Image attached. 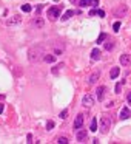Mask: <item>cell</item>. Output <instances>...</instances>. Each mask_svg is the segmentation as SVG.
I'll list each match as a JSON object with an SVG mask.
<instances>
[{
    "mask_svg": "<svg viewBox=\"0 0 131 144\" xmlns=\"http://www.w3.org/2000/svg\"><path fill=\"white\" fill-rule=\"evenodd\" d=\"M20 22H22V17L19 14H14L11 19L6 20V25H15V23H20Z\"/></svg>",
    "mask_w": 131,
    "mask_h": 144,
    "instance_id": "cell-7",
    "label": "cell"
},
{
    "mask_svg": "<svg viewBox=\"0 0 131 144\" xmlns=\"http://www.w3.org/2000/svg\"><path fill=\"white\" fill-rule=\"evenodd\" d=\"M125 82V81H122V82H119L117 85H116V93H120V90H122V84Z\"/></svg>",
    "mask_w": 131,
    "mask_h": 144,
    "instance_id": "cell-28",
    "label": "cell"
},
{
    "mask_svg": "<svg viewBox=\"0 0 131 144\" xmlns=\"http://www.w3.org/2000/svg\"><path fill=\"white\" fill-rule=\"evenodd\" d=\"M57 143H59V144H68L70 141H68L66 136H59V138H57Z\"/></svg>",
    "mask_w": 131,
    "mask_h": 144,
    "instance_id": "cell-21",
    "label": "cell"
},
{
    "mask_svg": "<svg viewBox=\"0 0 131 144\" xmlns=\"http://www.w3.org/2000/svg\"><path fill=\"white\" fill-rule=\"evenodd\" d=\"M83 116H85L83 113H79L77 116H76V119H74V125H73V127L76 129V130H79L83 125Z\"/></svg>",
    "mask_w": 131,
    "mask_h": 144,
    "instance_id": "cell-4",
    "label": "cell"
},
{
    "mask_svg": "<svg viewBox=\"0 0 131 144\" xmlns=\"http://www.w3.org/2000/svg\"><path fill=\"white\" fill-rule=\"evenodd\" d=\"M91 6L97 8V6H99V0H93V3H91Z\"/></svg>",
    "mask_w": 131,
    "mask_h": 144,
    "instance_id": "cell-30",
    "label": "cell"
},
{
    "mask_svg": "<svg viewBox=\"0 0 131 144\" xmlns=\"http://www.w3.org/2000/svg\"><path fill=\"white\" fill-rule=\"evenodd\" d=\"M125 13H127V6H125V5H120V8L116 11V16L119 17V16H122V14H125Z\"/></svg>",
    "mask_w": 131,
    "mask_h": 144,
    "instance_id": "cell-19",
    "label": "cell"
},
{
    "mask_svg": "<svg viewBox=\"0 0 131 144\" xmlns=\"http://www.w3.org/2000/svg\"><path fill=\"white\" fill-rule=\"evenodd\" d=\"M46 16H48L49 20H57L59 17H60V8L59 6H51V8H48Z\"/></svg>",
    "mask_w": 131,
    "mask_h": 144,
    "instance_id": "cell-3",
    "label": "cell"
},
{
    "mask_svg": "<svg viewBox=\"0 0 131 144\" xmlns=\"http://www.w3.org/2000/svg\"><path fill=\"white\" fill-rule=\"evenodd\" d=\"M87 138H88V132L87 130H80V129H79L77 130V133H76V140L79 141V143H83L85 140H87Z\"/></svg>",
    "mask_w": 131,
    "mask_h": 144,
    "instance_id": "cell-5",
    "label": "cell"
},
{
    "mask_svg": "<svg viewBox=\"0 0 131 144\" xmlns=\"http://www.w3.org/2000/svg\"><path fill=\"white\" fill-rule=\"evenodd\" d=\"M119 30H120V22H114V25H113V31L117 33Z\"/></svg>",
    "mask_w": 131,
    "mask_h": 144,
    "instance_id": "cell-25",
    "label": "cell"
},
{
    "mask_svg": "<svg viewBox=\"0 0 131 144\" xmlns=\"http://www.w3.org/2000/svg\"><path fill=\"white\" fill-rule=\"evenodd\" d=\"M53 127H54V121H48L46 123V130H53Z\"/></svg>",
    "mask_w": 131,
    "mask_h": 144,
    "instance_id": "cell-27",
    "label": "cell"
},
{
    "mask_svg": "<svg viewBox=\"0 0 131 144\" xmlns=\"http://www.w3.org/2000/svg\"><path fill=\"white\" fill-rule=\"evenodd\" d=\"M32 25H34V26H37V28H43V20H42V19H40V17H39V16H37V17H36V19H34V20H32Z\"/></svg>",
    "mask_w": 131,
    "mask_h": 144,
    "instance_id": "cell-15",
    "label": "cell"
},
{
    "mask_svg": "<svg viewBox=\"0 0 131 144\" xmlns=\"http://www.w3.org/2000/svg\"><path fill=\"white\" fill-rule=\"evenodd\" d=\"M128 118H131V110L128 107H123L120 110V119H128Z\"/></svg>",
    "mask_w": 131,
    "mask_h": 144,
    "instance_id": "cell-10",
    "label": "cell"
},
{
    "mask_svg": "<svg viewBox=\"0 0 131 144\" xmlns=\"http://www.w3.org/2000/svg\"><path fill=\"white\" fill-rule=\"evenodd\" d=\"M59 116H60V119H65V118L68 116V108H65V110H62Z\"/></svg>",
    "mask_w": 131,
    "mask_h": 144,
    "instance_id": "cell-26",
    "label": "cell"
},
{
    "mask_svg": "<svg viewBox=\"0 0 131 144\" xmlns=\"http://www.w3.org/2000/svg\"><path fill=\"white\" fill-rule=\"evenodd\" d=\"M119 73H120L119 67H113V70L110 71V78H111V79H116V78L119 76Z\"/></svg>",
    "mask_w": 131,
    "mask_h": 144,
    "instance_id": "cell-13",
    "label": "cell"
},
{
    "mask_svg": "<svg viewBox=\"0 0 131 144\" xmlns=\"http://www.w3.org/2000/svg\"><path fill=\"white\" fill-rule=\"evenodd\" d=\"M60 68H63V64H57V65H56V67L53 68V73H54V74H57Z\"/></svg>",
    "mask_w": 131,
    "mask_h": 144,
    "instance_id": "cell-24",
    "label": "cell"
},
{
    "mask_svg": "<svg viewBox=\"0 0 131 144\" xmlns=\"http://www.w3.org/2000/svg\"><path fill=\"white\" fill-rule=\"evenodd\" d=\"M105 91H106V87H97V90H96V98H97L99 101H102L103 96H105Z\"/></svg>",
    "mask_w": 131,
    "mask_h": 144,
    "instance_id": "cell-9",
    "label": "cell"
},
{
    "mask_svg": "<svg viewBox=\"0 0 131 144\" xmlns=\"http://www.w3.org/2000/svg\"><path fill=\"white\" fill-rule=\"evenodd\" d=\"M103 47H105L106 51H111L114 48V40H106V42H103Z\"/></svg>",
    "mask_w": 131,
    "mask_h": 144,
    "instance_id": "cell-14",
    "label": "cell"
},
{
    "mask_svg": "<svg viewBox=\"0 0 131 144\" xmlns=\"http://www.w3.org/2000/svg\"><path fill=\"white\" fill-rule=\"evenodd\" d=\"M82 104L85 105V107H91L94 104V98L91 96V95H85L83 98H82Z\"/></svg>",
    "mask_w": 131,
    "mask_h": 144,
    "instance_id": "cell-6",
    "label": "cell"
},
{
    "mask_svg": "<svg viewBox=\"0 0 131 144\" xmlns=\"http://www.w3.org/2000/svg\"><path fill=\"white\" fill-rule=\"evenodd\" d=\"M103 40H106V34L102 33L100 36H99V39H97V43H103Z\"/></svg>",
    "mask_w": 131,
    "mask_h": 144,
    "instance_id": "cell-23",
    "label": "cell"
},
{
    "mask_svg": "<svg viewBox=\"0 0 131 144\" xmlns=\"http://www.w3.org/2000/svg\"><path fill=\"white\" fill-rule=\"evenodd\" d=\"M43 56H45V50H43L42 45H34V47H31L29 51H28V59H29L32 64L42 61Z\"/></svg>",
    "mask_w": 131,
    "mask_h": 144,
    "instance_id": "cell-1",
    "label": "cell"
},
{
    "mask_svg": "<svg viewBox=\"0 0 131 144\" xmlns=\"http://www.w3.org/2000/svg\"><path fill=\"white\" fill-rule=\"evenodd\" d=\"M93 0H80V6L82 8H87V6H91Z\"/></svg>",
    "mask_w": 131,
    "mask_h": 144,
    "instance_id": "cell-20",
    "label": "cell"
},
{
    "mask_svg": "<svg viewBox=\"0 0 131 144\" xmlns=\"http://www.w3.org/2000/svg\"><path fill=\"white\" fill-rule=\"evenodd\" d=\"M100 56H102V53H100L99 48H94L93 51H91V59H93V61H99Z\"/></svg>",
    "mask_w": 131,
    "mask_h": 144,
    "instance_id": "cell-12",
    "label": "cell"
},
{
    "mask_svg": "<svg viewBox=\"0 0 131 144\" xmlns=\"http://www.w3.org/2000/svg\"><path fill=\"white\" fill-rule=\"evenodd\" d=\"M99 78H100V71H94V73L89 76V79H88V84H96Z\"/></svg>",
    "mask_w": 131,
    "mask_h": 144,
    "instance_id": "cell-11",
    "label": "cell"
},
{
    "mask_svg": "<svg viewBox=\"0 0 131 144\" xmlns=\"http://www.w3.org/2000/svg\"><path fill=\"white\" fill-rule=\"evenodd\" d=\"M40 11H42V5H39V6L36 8V13H37V16H39V14H40Z\"/></svg>",
    "mask_w": 131,
    "mask_h": 144,
    "instance_id": "cell-32",
    "label": "cell"
},
{
    "mask_svg": "<svg viewBox=\"0 0 131 144\" xmlns=\"http://www.w3.org/2000/svg\"><path fill=\"white\" fill-rule=\"evenodd\" d=\"M43 61L48 62V64H53V62L56 61V57H54L53 54H45V56H43Z\"/></svg>",
    "mask_w": 131,
    "mask_h": 144,
    "instance_id": "cell-17",
    "label": "cell"
},
{
    "mask_svg": "<svg viewBox=\"0 0 131 144\" xmlns=\"http://www.w3.org/2000/svg\"><path fill=\"white\" fill-rule=\"evenodd\" d=\"M91 132H97V118H93V121H91V125H89Z\"/></svg>",
    "mask_w": 131,
    "mask_h": 144,
    "instance_id": "cell-18",
    "label": "cell"
},
{
    "mask_svg": "<svg viewBox=\"0 0 131 144\" xmlns=\"http://www.w3.org/2000/svg\"><path fill=\"white\" fill-rule=\"evenodd\" d=\"M3 110H5V104H0V113H3Z\"/></svg>",
    "mask_w": 131,
    "mask_h": 144,
    "instance_id": "cell-34",
    "label": "cell"
},
{
    "mask_svg": "<svg viewBox=\"0 0 131 144\" xmlns=\"http://www.w3.org/2000/svg\"><path fill=\"white\" fill-rule=\"evenodd\" d=\"M120 64H122L123 67L131 65V56H130V54H122V56H120Z\"/></svg>",
    "mask_w": 131,
    "mask_h": 144,
    "instance_id": "cell-8",
    "label": "cell"
},
{
    "mask_svg": "<svg viewBox=\"0 0 131 144\" xmlns=\"http://www.w3.org/2000/svg\"><path fill=\"white\" fill-rule=\"evenodd\" d=\"M74 16V9H68L65 14H62V20H68L70 17H73Z\"/></svg>",
    "mask_w": 131,
    "mask_h": 144,
    "instance_id": "cell-16",
    "label": "cell"
},
{
    "mask_svg": "<svg viewBox=\"0 0 131 144\" xmlns=\"http://www.w3.org/2000/svg\"><path fill=\"white\" fill-rule=\"evenodd\" d=\"M111 124H113V119L111 116H108V115H103V116L100 118V133H108V130L111 129Z\"/></svg>",
    "mask_w": 131,
    "mask_h": 144,
    "instance_id": "cell-2",
    "label": "cell"
},
{
    "mask_svg": "<svg viewBox=\"0 0 131 144\" xmlns=\"http://www.w3.org/2000/svg\"><path fill=\"white\" fill-rule=\"evenodd\" d=\"M127 101H128V104H131V93L128 95V98H127Z\"/></svg>",
    "mask_w": 131,
    "mask_h": 144,
    "instance_id": "cell-35",
    "label": "cell"
},
{
    "mask_svg": "<svg viewBox=\"0 0 131 144\" xmlns=\"http://www.w3.org/2000/svg\"><path fill=\"white\" fill-rule=\"evenodd\" d=\"M97 16L99 17H105V11L103 9H97Z\"/></svg>",
    "mask_w": 131,
    "mask_h": 144,
    "instance_id": "cell-29",
    "label": "cell"
},
{
    "mask_svg": "<svg viewBox=\"0 0 131 144\" xmlns=\"http://www.w3.org/2000/svg\"><path fill=\"white\" fill-rule=\"evenodd\" d=\"M96 14H97V9H91L89 11V16H96Z\"/></svg>",
    "mask_w": 131,
    "mask_h": 144,
    "instance_id": "cell-33",
    "label": "cell"
},
{
    "mask_svg": "<svg viewBox=\"0 0 131 144\" xmlns=\"http://www.w3.org/2000/svg\"><path fill=\"white\" fill-rule=\"evenodd\" d=\"M26 140H28L26 143H32V135H31V133H28V136H26Z\"/></svg>",
    "mask_w": 131,
    "mask_h": 144,
    "instance_id": "cell-31",
    "label": "cell"
},
{
    "mask_svg": "<svg viewBox=\"0 0 131 144\" xmlns=\"http://www.w3.org/2000/svg\"><path fill=\"white\" fill-rule=\"evenodd\" d=\"M31 6H29V5H28V3H25V5H22V11H23V13H31Z\"/></svg>",
    "mask_w": 131,
    "mask_h": 144,
    "instance_id": "cell-22",
    "label": "cell"
}]
</instances>
